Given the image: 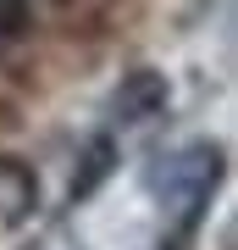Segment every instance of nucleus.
I'll return each instance as SVG.
<instances>
[{
	"label": "nucleus",
	"instance_id": "nucleus-2",
	"mask_svg": "<svg viewBox=\"0 0 238 250\" xmlns=\"http://www.w3.org/2000/svg\"><path fill=\"white\" fill-rule=\"evenodd\" d=\"M106 172H111V145L106 139H94V145H89V156H83V172H78V178H72V195H89V189H94L100 178H106Z\"/></svg>",
	"mask_w": 238,
	"mask_h": 250
},
{
	"label": "nucleus",
	"instance_id": "nucleus-1",
	"mask_svg": "<svg viewBox=\"0 0 238 250\" xmlns=\"http://www.w3.org/2000/svg\"><path fill=\"white\" fill-rule=\"evenodd\" d=\"M155 106H166V83H161L155 72H133L122 83V95H116V117H122V123H139V117H150Z\"/></svg>",
	"mask_w": 238,
	"mask_h": 250
},
{
	"label": "nucleus",
	"instance_id": "nucleus-3",
	"mask_svg": "<svg viewBox=\"0 0 238 250\" xmlns=\"http://www.w3.org/2000/svg\"><path fill=\"white\" fill-rule=\"evenodd\" d=\"M28 28V0H0V45H11Z\"/></svg>",
	"mask_w": 238,
	"mask_h": 250
}]
</instances>
